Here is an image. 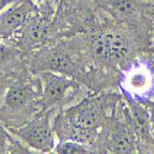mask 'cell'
<instances>
[{"mask_svg": "<svg viewBox=\"0 0 154 154\" xmlns=\"http://www.w3.org/2000/svg\"><path fill=\"white\" fill-rule=\"evenodd\" d=\"M10 131L22 139L29 147L38 152L54 150V133L49 122V113L38 115L26 125L10 128Z\"/></svg>", "mask_w": 154, "mask_h": 154, "instance_id": "obj_1", "label": "cell"}, {"mask_svg": "<svg viewBox=\"0 0 154 154\" xmlns=\"http://www.w3.org/2000/svg\"><path fill=\"white\" fill-rule=\"evenodd\" d=\"M41 79L43 83V94L38 104L43 110L69 101L78 89V84L72 79L57 75L52 72H43L41 74Z\"/></svg>", "mask_w": 154, "mask_h": 154, "instance_id": "obj_2", "label": "cell"}, {"mask_svg": "<svg viewBox=\"0 0 154 154\" xmlns=\"http://www.w3.org/2000/svg\"><path fill=\"white\" fill-rule=\"evenodd\" d=\"M36 11L37 8L31 0H22L9 8L0 15V37L6 38L15 35Z\"/></svg>", "mask_w": 154, "mask_h": 154, "instance_id": "obj_3", "label": "cell"}, {"mask_svg": "<svg viewBox=\"0 0 154 154\" xmlns=\"http://www.w3.org/2000/svg\"><path fill=\"white\" fill-rule=\"evenodd\" d=\"M69 122L86 128H99L102 122V109L97 100L86 99L63 115Z\"/></svg>", "mask_w": 154, "mask_h": 154, "instance_id": "obj_4", "label": "cell"}, {"mask_svg": "<svg viewBox=\"0 0 154 154\" xmlns=\"http://www.w3.org/2000/svg\"><path fill=\"white\" fill-rule=\"evenodd\" d=\"M19 31L20 35L17 43L23 48L31 49L41 46L46 41L48 33V25L42 16L33 14Z\"/></svg>", "mask_w": 154, "mask_h": 154, "instance_id": "obj_5", "label": "cell"}, {"mask_svg": "<svg viewBox=\"0 0 154 154\" xmlns=\"http://www.w3.org/2000/svg\"><path fill=\"white\" fill-rule=\"evenodd\" d=\"M35 95V91L29 84H25L22 82H15L10 85L6 93L5 106L12 112L23 111L32 105Z\"/></svg>", "mask_w": 154, "mask_h": 154, "instance_id": "obj_6", "label": "cell"}, {"mask_svg": "<svg viewBox=\"0 0 154 154\" xmlns=\"http://www.w3.org/2000/svg\"><path fill=\"white\" fill-rule=\"evenodd\" d=\"M40 67L46 70L60 73L69 76H75L79 74V69L72 60V58L67 53L57 49L49 51L46 53V57L41 59Z\"/></svg>", "mask_w": 154, "mask_h": 154, "instance_id": "obj_7", "label": "cell"}, {"mask_svg": "<svg viewBox=\"0 0 154 154\" xmlns=\"http://www.w3.org/2000/svg\"><path fill=\"white\" fill-rule=\"evenodd\" d=\"M95 3L119 20L132 19L138 8L136 0H95Z\"/></svg>", "mask_w": 154, "mask_h": 154, "instance_id": "obj_8", "label": "cell"}, {"mask_svg": "<svg viewBox=\"0 0 154 154\" xmlns=\"http://www.w3.org/2000/svg\"><path fill=\"white\" fill-rule=\"evenodd\" d=\"M131 123L134 134L140 142H148L150 139V119L148 110L138 104H131Z\"/></svg>", "mask_w": 154, "mask_h": 154, "instance_id": "obj_9", "label": "cell"}, {"mask_svg": "<svg viewBox=\"0 0 154 154\" xmlns=\"http://www.w3.org/2000/svg\"><path fill=\"white\" fill-rule=\"evenodd\" d=\"M109 149L115 153H133L136 150L133 138L123 126H117L113 130L110 138Z\"/></svg>", "mask_w": 154, "mask_h": 154, "instance_id": "obj_10", "label": "cell"}, {"mask_svg": "<svg viewBox=\"0 0 154 154\" xmlns=\"http://www.w3.org/2000/svg\"><path fill=\"white\" fill-rule=\"evenodd\" d=\"M93 57L101 63H111L110 62V47L109 38L106 32H95L91 35L89 41Z\"/></svg>", "mask_w": 154, "mask_h": 154, "instance_id": "obj_11", "label": "cell"}, {"mask_svg": "<svg viewBox=\"0 0 154 154\" xmlns=\"http://www.w3.org/2000/svg\"><path fill=\"white\" fill-rule=\"evenodd\" d=\"M109 38V47H110V62L111 63H119L123 60L128 52H130V45L127 40L123 38L119 33H107Z\"/></svg>", "mask_w": 154, "mask_h": 154, "instance_id": "obj_12", "label": "cell"}, {"mask_svg": "<svg viewBox=\"0 0 154 154\" xmlns=\"http://www.w3.org/2000/svg\"><path fill=\"white\" fill-rule=\"evenodd\" d=\"M30 153L27 148H23L19 142L12 138L5 128L0 125V153Z\"/></svg>", "mask_w": 154, "mask_h": 154, "instance_id": "obj_13", "label": "cell"}, {"mask_svg": "<svg viewBox=\"0 0 154 154\" xmlns=\"http://www.w3.org/2000/svg\"><path fill=\"white\" fill-rule=\"evenodd\" d=\"M54 150L57 153H67V154H72V153H91V149L86 147L85 144H82L79 142H75L72 139H66L62 140L60 143H58L54 147Z\"/></svg>", "mask_w": 154, "mask_h": 154, "instance_id": "obj_14", "label": "cell"}, {"mask_svg": "<svg viewBox=\"0 0 154 154\" xmlns=\"http://www.w3.org/2000/svg\"><path fill=\"white\" fill-rule=\"evenodd\" d=\"M16 51L11 48L10 46H6L0 42V67H4L10 64L16 58Z\"/></svg>", "mask_w": 154, "mask_h": 154, "instance_id": "obj_15", "label": "cell"}, {"mask_svg": "<svg viewBox=\"0 0 154 154\" xmlns=\"http://www.w3.org/2000/svg\"><path fill=\"white\" fill-rule=\"evenodd\" d=\"M147 110L149 113V119H150V126H152V132L154 134V102H149L147 105Z\"/></svg>", "mask_w": 154, "mask_h": 154, "instance_id": "obj_16", "label": "cell"}, {"mask_svg": "<svg viewBox=\"0 0 154 154\" xmlns=\"http://www.w3.org/2000/svg\"><path fill=\"white\" fill-rule=\"evenodd\" d=\"M9 4H11L10 2H8V0H0V11H2L5 6H8Z\"/></svg>", "mask_w": 154, "mask_h": 154, "instance_id": "obj_17", "label": "cell"}]
</instances>
